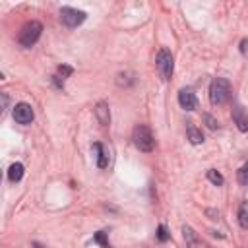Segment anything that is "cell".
<instances>
[{"instance_id":"cell-10","label":"cell","mask_w":248,"mask_h":248,"mask_svg":"<svg viewBox=\"0 0 248 248\" xmlns=\"http://www.w3.org/2000/svg\"><path fill=\"white\" fill-rule=\"evenodd\" d=\"M95 116H97L99 124H103V126H107L110 122V110H108V105L105 101H99L95 105Z\"/></svg>"},{"instance_id":"cell-17","label":"cell","mask_w":248,"mask_h":248,"mask_svg":"<svg viewBox=\"0 0 248 248\" xmlns=\"http://www.w3.org/2000/svg\"><path fill=\"white\" fill-rule=\"evenodd\" d=\"M93 240H95V242H99L103 248H110V244L107 242V236H105V232H103V231L95 232V234H93Z\"/></svg>"},{"instance_id":"cell-11","label":"cell","mask_w":248,"mask_h":248,"mask_svg":"<svg viewBox=\"0 0 248 248\" xmlns=\"http://www.w3.org/2000/svg\"><path fill=\"white\" fill-rule=\"evenodd\" d=\"M93 151L97 153V165H99V169H107L108 167V149L103 143H93Z\"/></svg>"},{"instance_id":"cell-2","label":"cell","mask_w":248,"mask_h":248,"mask_svg":"<svg viewBox=\"0 0 248 248\" xmlns=\"http://www.w3.org/2000/svg\"><path fill=\"white\" fill-rule=\"evenodd\" d=\"M41 33H43L41 21L31 19V21H27V23L21 27V31H19V35H17V43H19L23 48H31V46L39 41Z\"/></svg>"},{"instance_id":"cell-15","label":"cell","mask_w":248,"mask_h":248,"mask_svg":"<svg viewBox=\"0 0 248 248\" xmlns=\"http://www.w3.org/2000/svg\"><path fill=\"white\" fill-rule=\"evenodd\" d=\"M238 184L240 186H248V161L238 169Z\"/></svg>"},{"instance_id":"cell-4","label":"cell","mask_w":248,"mask_h":248,"mask_svg":"<svg viewBox=\"0 0 248 248\" xmlns=\"http://www.w3.org/2000/svg\"><path fill=\"white\" fill-rule=\"evenodd\" d=\"M155 64H157V70H159L161 79H170L172 70H174V62H172V54H170L169 48H161V50L157 52Z\"/></svg>"},{"instance_id":"cell-20","label":"cell","mask_w":248,"mask_h":248,"mask_svg":"<svg viewBox=\"0 0 248 248\" xmlns=\"http://www.w3.org/2000/svg\"><path fill=\"white\" fill-rule=\"evenodd\" d=\"M74 70L70 68V66H58V74H62V78H66V76H70Z\"/></svg>"},{"instance_id":"cell-12","label":"cell","mask_w":248,"mask_h":248,"mask_svg":"<svg viewBox=\"0 0 248 248\" xmlns=\"http://www.w3.org/2000/svg\"><path fill=\"white\" fill-rule=\"evenodd\" d=\"M186 134H188V140H190V143H194V145H200V143H203V134H202V130H198L196 126L188 124V126H186Z\"/></svg>"},{"instance_id":"cell-14","label":"cell","mask_w":248,"mask_h":248,"mask_svg":"<svg viewBox=\"0 0 248 248\" xmlns=\"http://www.w3.org/2000/svg\"><path fill=\"white\" fill-rule=\"evenodd\" d=\"M238 223L242 229L248 231V202H242L238 207Z\"/></svg>"},{"instance_id":"cell-23","label":"cell","mask_w":248,"mask_h":248,"mask_svg":"<svg viewBox=\"0 0 248 248\" xmlns=\"http://www.w3.org/2000/svg\"><path fill=\"white\" fill-rule=\"evenodd\" d=\"M33 246H35V248H43V246H41V244H37V242H35V244H33Z\"/></svg>"},{"instance_id":"cell-8","label":"cell","mask_w":248,"mask_h":248,"mask_svg":"<svg viewBox=\"0 0 248 248\" xmlns=\"http://www.w3.org/2000/svg\"><path fill=\"white\" fill-rule=\"evenodd\" d=\"M182 234H184L186 248H209V244H207V242H203V240L196 234V231H194L192 227L184 225V227H182Z\"/></svg>"},{"instance_id":"cell-7","label":"cell","mask_w":248,"mask_h":248,"mask_svg":"<svg viewBox=\"0 0 248 248\" xmlns=\"http://www.w3.org/2000/svg\"><path fill=\"white\" fill-rule=\"evenodd\" d=\"M178 105L184 108V110H196L198 108V97L196 93L186 87V89H180L178 91Z\"/></svg>"},{"instance_id":"cell-5","label":"cell","mask_w":248,"mask_h":248,"mask_svg":"<svg viewBox=\"0 0 248 248\" xmlns=\"http://www.w3.org/2000/svg\"><path fill=\"white\" fill-rule=\"evenodd\" d=\"M60 19H62V23L66 27H78L79 23L85 21V12L70 8V6H64V8H60Z\"/></svg>"},{"instance_id":"cell-9","label":"cell","mask_w":248,"mask_h":248,"mask_svg":"<svg viewBox=\"0 0 248 248\" xmlns=\"http://www.w3.org/2000/svg\"><path fill=\"white\" fill-rule=\"evenodd\" d=\"M232 122L236 124V128L240 132H248V114L240 105H236L232 108Z\"/></svg>"},{"instance_id":"cell-13","label":"cell","mask_w":248,"mask_h":248,"mask_svg":"<svg viewBox=\"0 0 248 248\" xmlns=\"http://www.w3.org/2000/svg\"><path fill=\"white\" fill-rule=\"evenodd\" d=\"M8 178H10L12 182H19V180L23 178V165H21V163H14V165L10 167V170H8Z\"/></svg>"},{"instance_id":"cell-6","label":"cell","mask_w":248,"mask_h":248,"mask_svg":"<svg viewBox=\"0 0 248 248\" xmlns=\"http://www.w3.org/2000/svg\"><path fill=\"white\" fill-rule=\"evenodd\" d=\"M33 108H31V105H27V103H17L16 107H14V120L17 122V124H31V120H33Z\"/></svg>"},{"instance_id":"cell-3","label":"cell","mask_w":248,"mask_h":248,"mask_svg":"<svg viewBox=\"0 0 248 248\" xmlns=\"http://www.w3.org/2000/svg\"><path fill=\"white\" fill-rule=\"evenodd\" d=\"M132 141H134V145H136L140 151H143V153H149V151H153V147H155V138H153L151 130H149L147 126H143V124H140V126L134 128V132H132Z\"/></svg>"},{"instance_id":"cell-21","label":"cell","mask_w":248,"mask_h":248,"mask_svg":"<svg viewBox=\"0 0 248 248\" xmlns=\"http://www.w3.org/2000/svg\"><path fill=\"white\" fill-rule=\"evenodd\" d=\"M240 52H242V56H248V39L240 41Z\"/></svg>"},{"instance_id":"cell-1","label":"cell","mask_w":248,"mask_h":248,"mask_svg":"<svg viewBox=\"0 0 248 248\" xmlns=\"http://www.w3.org/2000/svg\"><path fill=\"white\" fill-rule=\"evenodd\" d=\"M231 81L225 78H215L209 85V101L213 105H225L231 99Z\"/></svg>"},{"instance_id":"cell-18","label":"cell","mask_w":248,"mask_h":248,"mask_svg":"<svg viewBox=\"0 0 248 248\" xmlns=\"http://www.w3.org/2000/svg\"><path fill=\"white\" fill-rule=\"evenodd\" d=\"M203 122L207 124V128H209V130H215V128H219V122H217V120H215L211 114H207V112L203 114Z\"/></svg>"},{"instance_id":"cell-22","label":"cell","mask_w":248,"mask_h":248,"mask_svg":"<svg viewBox=\"0 0 248 248\" xmlns=\"http://www.w3.org/2000/svg\"><path fill=\"white\" fill-rule=\"evenodd\" d=\"M2 107H4V108L8 107V95H6V93H2Z\"/></svg>"},{"instance_id":"cell-19","label":"cell","mask_w":248,"mask_h":248,"mask_svg":"<svg viewBox=\"0 0 248 248\" xmlns=\"http://www.w3.org/2000/svg\"><path fill=\"white\" fill-rule=\"evenodd\" d=\"M157 238H159L161 242L169 240V234H167V229H165V225H159V229H157Z\"/></svg>"},{"instance_id":"cell-16","label":"cell","mask_w":248,"mask_h":248,"mask_svg":"<svg viewBox=\"0 0 248 248\" xmlns=\"http://www.w3.org/2000/svg\"><path fill=\"white\" fill-rule=\"evenodd\" d=\"M207 178H209V182H213L215 186H221V184L225 182V180H223V176H221L215 169H209V170H207Z\"/></svg>"}]
</instances>
